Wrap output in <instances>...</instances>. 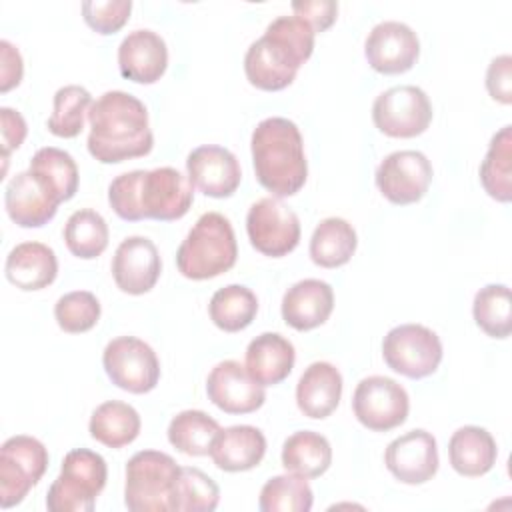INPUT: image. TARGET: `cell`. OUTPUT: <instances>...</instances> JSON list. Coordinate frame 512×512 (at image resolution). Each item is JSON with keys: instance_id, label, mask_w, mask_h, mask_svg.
<instances>
[{"instance_id": "obj_20", "label": "cell", "mask_w": 512, "mask_h": 512, "mask_svg": "<svg viewBox=\"0 0 512 512\" xmlns=\"http://www.w3.org/2000/svg\"><path fill=\"white\" fill-rule=\"evenodd\" d=\"M4 206L14 224L40 228L56 216L60 202L36 174L24 170L6 184Z\"/></svg>"}, {"instance_id": "obj_43", "label": "cell", "mask_w": 512, "mask_h": 512, "mask_svg": "<svg viewBox=\"0 0 512 512\" xmlns=\"http://www.w3.org/2000/svg\"><path fill=\"white\" fill-rule=\"evenodd\" d=\"M294 16L306 20L314 32L328 30L338 16V2L334 0H304V2H292Z\"/></svg>"}, {"instance_id": "obj_34", "label": "cell", "mask_w": 512, "mask_h": 512, "mask_svg": "<svg viewBox=\"0 0 512 512\" xmlns=\"http://www.w3.org/2000/svg\"><path fill=\"white\" fill-rule=\"evenodd\" d=\"M220 424L202 410H182L168 424V442L182 454L206 456Z\"/></svg>"}, {"instance_id": "obj_33", "label": "cell", "mask_w": 512, "mask_h": 512, "mask_svg": "<svg viewBox=\"0 0 512 512\" xmlns=\"http://www.w3.org/2000/svg\"><path fill=\"white\" fill-rule=\"evenodd\" d=\"M208 314L216 328L224 332H240L256 318L258 298L242 284H228L212 294Z\"/></svg>"}, {"instance_id": "obj_2", "label": "cell", "mask_w": 512, "mask_h": 512, "mask_svg": "<svg viewBox=\"0 0 512 512\" xmlns=\"http://www.w3.org/2000/svg\"><path fill=\"white\" fill-rule=\"evenodd\" d=\"M108 202L116 216L126 222L144 218L172 222L192 208L194 186L188 176L172 166L130 170L110 182Z\"/></svg>"}, {"instance_id": "obj_40", "label": "cell", "mask_w": 512, "mask_h": 512, "mask_svg": "<svg viewBox=\"0 0 512 512\" xmlns=\"http://www.w3.org/2000/svg\"><path fill=\"white\" fill-rule=\"evenodd\" d=\"M100 302L88 290H74L60 296L54 304V318L68 334H82L96 326L100 320Z\"/></svg>"}, {"instance_id": "obj_23", "label": "cell", "mask_w": 512, "mask_h": 512, "mask_svg": "<svg viewBox=\"0 0 512 512\" xmlns=\"http://www.w3.org/2000/svg\"><path fill=\"white\" fill-rule=\"evenodd\" d=\"M266 454V436L250 424L220 430L212 442L210 458L224 472H246L256 468Z\"/></svg>"}, {"instance_id": "obj_31", "label": "cell", "mask_w": 512, "mask_h": 512, "mask_svg": "<svg viewBox=\"0 0 512 512\" xmlns=\"http://www.w3.org/2000/svg\"><path fill=\"white\" fill-rule=\"evenodd\" d=\"M480 184L484 192L498 200L510 202L512 198V126H502L490 140L486 156L480 164Z\"/></svg>"}, {"instance_id": "obj_5", "label": "cell", "mask_w": 512, "mask_h": 512, "mask_svg": "<svg viewBox=\"0 0 512 512\" xmlns=\"http://www.w3.org/2000/svg\"><path fill=\"white\" fill-rule=\"evenodd\" d=\"M238 258L236 234L220 212L202 214L176 252V266L184 278L208 280L228 272Z\"/></svg>"}, {"instance_id": "obj_37", "label": "cell", "mask_w": 512, "mask_h": 512, "mask_svg": "<svg viewBox=\"0 0 512 512\" xmlns=\"http://www.w3.org/2000/svg\"><path fill=\"white\" fill-rule=\"evenodd\" d=\"M220 502L218 484L200 468L180 466L170 496L172 512H212Z\"/></svg>"}, {"instance_id": "obj_27", "label": "cell", "mask_w": 512, "mask_h": 512, "mask_svg": "<svg viewBox=\"0 0 512 512\" xmlns=\"http://www.w3.org/2000/svg\"><path fill=\"white\" fill-rule=\"evenodd\" d=\"M450 466L466 478H478L488 474L498 458L496 440L486 428L462 426L448 442Z\"/></svg>"}, {"instance_id": "obj_42", "label": "cell", "mask_w": 512, "mask_h": 512, "mask_svg": "<svg viewBox=\"0 0 512 512\" xmlns=\"http://www.w3.org/2000/svg\"><path fill=\"white\" fill-rule=\"evenodd\" d=\"M486 90L492 100L500 104L512 102V58L508 54L496 56L486 70Z\"/></svg>"}, {"instance_id": "obj_39", "label": "cell", "mask_w": 512, "mask_h": 512, "mask_svg": "<svg viewBox=\"0 0 512 512\" xmlns=\"http://www.w3.org/2000/svg\"><path fill=\"white\" fill-rule=\"evenodd\" d=\"M312 504L314 494L308 480L294 472L272 476L258 498L262 512H308Z\"/></svg>"}, {"instance_id": "obj_35", "label": "cell", "mask_w": 512, "mask_h": 512, "mask_svg": "<svg viewBox=\"0 0 512 512\" xmlns=\"http://www.w3.org/2000/svg\"><path fill=\"white\" fill-rule=\"evenodd\" d=\"M108 224L102 214L90 208L76 210L70 214L64 226V242L70 254L82 260H92L100 256L108 246Z\"/></svg>"}, {"instance_id": "obj_12", "label": "cell", "mask_w": 512, "mask_h": 512, "mask_svg": "<svg viewBox=\"0 0 512 512\" xmlns=\"http://www.w3.org/2000/svg\"><path fill=\"white\" fill-rule=\"evenodd\" d=\"M356 420L372 432H388L406 422L410 398L402 384L388 376L362 378L352 396Z\"/></svg>"}, {"instance_id": "obj_24", "label": "cell", "mask_w": 512, "mask_h": 512, "mask_svg": "<svg viewBox=\"0 0 512 512\" xmlns=\"http://www.w3.org/2000/svg\"><path fill=\"white\" fill-rule=\"evenodd\" d=\"M342 398V374L330 362H312L296 384L298 410L312 418L322 420L330 416Z\"/></svg>"}, {"instance_id": "obj_14", "label": "cell", "mask_w": 512, "mask_h": 512, "mask_svg": "<svg viewBox=\"0 0 512 512\" xmlns=\"http://www.w3.org/2000/svg\"><path fill=\"white\" fill-rule=\"evenodd\" d=\"M434 170L420 150H396L376 168L374 180L380 194L398 206L422 200L430 188Z\"/></svg>"}, {"instance_id": "obj_21", "label": "cell", "mask_w": 512, "mask_h": 512, "mask_svg": "<svg viewBox=\"0 0 512 512\" xmlns=\"http://www.w3.org/2000/svg\"><path fill=\"white\" fill-rule=\"evenodd\" d=\"M118 68L126 80L154 84L168 68V48L160 34L148 28L132 30L118 46Z\"/></svg>"}, {"instance_id": "obj_38", "label": "cell", "mask_w": 512, "mask_h": 512, "mask_svg": "<svg viewBox=\"0 0 512 512\" xmlns=\"http://www.w3.org/2000/svg\"><path fill=\"white\" fill-rule=\"evenodd\" d=\"M92 94L78 84H68L56 90L52 114L46 122L48 130L58 138H76L92 106Z\"/></svg>"}, {"instance_id": "obj_45", "label": "cell", "mask_w": 512, "mask_h": 512, "mask_svg": "<svg viewBox=\"0 0 512 512\" xmlns=\"http://www.w3.org/2000/svg\"><path fill=\"white\" fill-rule=\"evenodd\" d=\"M0 92H8L14 86H18L22 82V74H24V62L22 56L18 52V48L8 42V40H0Z\"/></svg>"}, {"instance_id": "obj_10", "label": "cell", "mask_w": 512, "mask_h": 512, "mask_svg": "<svg viewBox=\"0 0 512 512\" xmlns=\"http://www.w3.org/2000/svg\"><path fill=\"white\" fill-rule=\"evenodd\" d=\"M374 126L390 138H414L432 122V104L426 92L412 84L384 90L372 104Z\"/></svg>"}, {"instance_id": "obj_18", "label": "cell", "mask_w": 512, "mask_h": 512, "mask_svg": "<svg viewBox=\"0 0 512 512\" xmlns=\"http://www.w3.org/2000/svg\"><path fill=\"white\" fill-rule=\"evenodd\" d=\"M162 272V260L156 244L146 236H128L112 258V278L116 286L132 296L150 292Z\"/></svg>"}, {"instance_id": "obj_15", "label": "cell", "mask_w": 512, "mask_h": 512, "mask_svg": "<svg viewBox=\"0 0 512 512\" xmlns=\"http://www.w3.org/2000/svg\"><path fill=\"white\" fill-rule=\"evenodd\" d=\"M364 56L380 74H402L416 64L420 56V40L408 24L384 20L368 32Z\"/></svg>"}, {"instance_id": "obj_6", "label": "cell", "mask_w": 512, "mask_h": 512, "mask_svg": "<svg viewBox=\"0 0 512 512\" xmlns=\"http://www.w3.org/2000/svg\"><path fill=\"white\" fill-rule=\"evenodd\" d=\"M108 480L106 460L88 448L70 450L46 494L50 512H92Z\"/></svg>"}, {"instance_id": "obj_36", "label": "cell", "mask_w": 512, "mask_h": 512, "mask_svg": "<svg viewBox=\"0 0 512 512\" xmlns=\"http://www.w3.org/2000/svg\"><path fill=\"white\" fill-rule=\"evenodd\" d=\"M476 326L490 338H508L512 332V300L506 284H486L472 302Z\"/></svg>"}, {"instance_id": "obj_11", "label": "cell", "mask_w": 512, "mask_h": 512, "mask_svg": "<svg viewBox=\"0 0 512 512\" xmlns=\"http://www.w3.org/2000/svg\"><path fill=\"white\" fill-rule=\"evenodd\" d=\"M102 366L118 388L146 394L160 380V362L150 344L136 336H118L102 352Z\"/></svg>"}, {"instance_id": "obj_8", "label": "cell", "mask_w": 512, "mask_h": 512, "mask_svg": "<svg viewBox=\"0 0 512 512\" xmlns=\"http://www.w3.org/2000/svg\"><path fill=\"white\" fill-rule=\"evenodd\" d=\"M48 468L46 446L26 434L10 436L0 448V506L20 504Z\"/></svg>"}, {"instance_id": "obj_30", "label": "cell", "mask_w": 512, "mask_h": 512, "mask_svg": "<svg viewBox=\"0 0 512 512\" xmlns=\"http://www.w3.org/2000/svg\"><path fill=\"white\" fill-rule=\"evenodd\" d=\"M280 458L286 472L318 478L332 464V446L320 432L298 430L284 440Z\"/></svg>"}, {"instance_id": "obj_13", "label": "cell", "mask_w": 512, "mask_h": 512, "mask_svg": "<svg viewBox=\"0 0 512 512\" xmlns=\"http://www.w3.org/2000/svg\"><path fill=\"white\" fill-rule=\"evenodd\" d=\"M250 244L264 256L282 258L300 242V220L280 198L266 196L256 200L246 214Z\"/></svg>"}, {"instance_id": "obj_25", "label": "cell", "mask_w": 512, "mask_h": 512, "mask_svg": "<svg viewBox=\"0 0 512 512\" xmlns=\"http://www.w3.org/2000/svg\"><path fill=\"white\" fill-rule=\"evenodd\" d=\"M4 274L8 282L20 290H42L56 280L58 258L48 244L34 240L22 242L8 252Z\"/></svg>"}, {"instance_id": "obj_19", "label": "cell", "mask_w": 512, "mask_h": 512, "mask_svg": "<svg viewBox=\"0 0 512 512\" xmlns=\"http://www.w3.org/2000/svg\"><path fill=\"white\" fill-rule=\"evenodd\" d=\"M186 172L192 186L210 198L232 196L242 180L238 158L216 144L194 148L186 158Z\"/></svg>"}, {"instance_id": "obj_29", "label": "cell", "mask_w": 512, "mask_h": 512, "mask_svg": "<svg viewBox=\"0 0 512 512\" xmlns=\"http://www.w3.org/2000/svg\"><path fill=\"white\" fill-rule=\"evenodd\" d=\"M140 428L142 420L136 408L120 400H108L96 406L88 422L90 436L108 448L132 444L138 438Z\"/></svg>"}, {"instance_id": "obj_44", "label": "cell", "mask_w": 512, "mask_h": 512, "mask_svg": "<svg viewBox=\"0 0 512 512\" xmlns=\"http://www.w3.org/2000/svg\"><path fill=\"white\" fill-rule=\"evenodd\" d=\"M0 122H2V158L8 160V154L22 146L28 126L24 116L8 106L0 108Z\"/></svg>"}, {"instance_id": "obj_7", "label": "cell", "mask_w": 512, "mask_h": 512, "mask_svg": "<svg viewBox=\"0 0 512 512\" xmlns=\"http://www.w3.org/2000/svg\"><path fill=\"white\" fill-rule=\"evenodd\" d=\"M180 474L176 460L160 450H140L126 462L124 504L132 512H170V496Z\"/></svg>"}, {"instance_id": "obj_22", "label": "cell", "mask_w": 512, "mask_h": 512, "mask_svg": "<svg viewBox=\"0 0 512 512\" xmlns=\"http://www.w3.org/2000/svg\"><path fill=\"white\" fill-rule=\"evenodd\" d=\"M332 308V286L318 278H304L292 284L282 296V318L290 328L298 332H306L324 324L332 314Z\"/></svg>"}, {"instance_id": "obj_32", "label": "cell", "mask_w": 512, "mask_h": 512, "mask_svg": "<svg viewBox=\"0 0 512 512\" xmlns=\"http://www.w3.org/2000/svg\"><path fill=\"white\" fill-rule=\"evenodd\" d=\"M28 170L46 184V188L56 196L60 204L74 198V194L78 192V166L74 158L62 148L44 146L36 150Z\"/></svg>"}, {"instance_id": "obj_17", "label": "cell", "mask_w": 512, "mask_h": 512, "mask_svg": "<svg viewBox=\"0 0 512 512\" xmlns=\"http://www.w3.org/2000/svg\"><path fill=\"white\" fill-rule=\"evenodd\" d=\"M206 394L210 402L226 414L256 412L266 400L264 386L258 384L238 360H222L210 370Z\"/></svg>"}, {"instance_id": "obj_26", "label": "cell", "mask_w": 512, "mask_h": 512, "mask_svg": "<svg viewBox=\"0 0 512 512\" xmlns=\"http://www.w3.org/2000/svg\"><path fill=\"white\" fill-rule=\"evenodd\" d=\"M296 362L294 344L278 332H262L246 348V370L262 386L284 382Z\"/></svg>"}, {"instance_id": "obj_41", "label": "cell", "mask_w": 512, "mask_h": 512, "mask_svg": "<svg viewBox=\"0 0 512 512\" xmlns=\"http://www.w3.org/2000/svg\"><path fill=\"white\" fill-rule=\"evenodd\" d=\"M130 0H86L82 2L84 22L98 34L118 32L130 18Z\"/></svg>"}, {"instance_id": "obj_16", "label": "cell", "mask_w": 512, "mask_h": 512, "mask_svg": "<svg viewBox=\"0 0 512 512\" xmlns=\"http://www.w3.org/2000/svg\"><path fill=\"white\" fill-rule=\"evenodd\" d=\"M388 472L402 484H424L438 472V444L436 438L422 430H410L394 438L384 452Z\"/></svg>"}, {"instance_id": "obj_9", "label": "cell", "mask_w": 512, "mask_h": 512, "mask_svg": "<svg viewBox=\"0 0 512 512\" xmlns=\"http://www.w3.org/2000/svg\"><path fill=\"white\" fill-rule=\"evenodd\" d=\"M382 356L390 370L420 380L438 370L442 362V342L428 326L400 324L384 336Z\"/></svg>"}, {"instance_id": "obj_3", "label": "cell", "mask_w": 512, "mask_h": 512, "mask_svg": "<svg viewBox=\"0 0 512 512\" xmlns=\"http://www.w3.org/2000/svg\"><path fill=\"white\" fill-rule=\"evenodd\" d=\"M314 28L298 16H278L254 40L244 56V72L252 86L278 92L290 86L298 68L314 52Z\"/></svg>"}, {"instance_id": "obj_28", "label": "cell", "mask_w": 512, "mask_h": 512, "mask_svg": "<svg viewBox=\"0 0 512 512\" xmlns=\"http://www.w3.org/2000/svg\"><path fill=\"white\" fill-rule=\"evenodd\" d=\"M358 246L354 226L338 216L324 218L312 232L310 258L320 268H340L348 264Z\"/></svg>"}, {"instance_id": "obj_1", "label": "cell", "mask_w": 512, "mask_h": 512, "mask_svg": "<svg viewBox=\"0 0 512 512\" xmlns=\"http://www.w3.org/2000/svg\"><path fill=\"white\" fill-rule=\"evenodd\" d=\"M88 152L102 164H120L152 152L154 136L142 100L124 92H104L88 112Z\"/></svg>"}, {"instance_id": "obj_4", "label": "cell", "mask_w": 512, "mask_h": 512, "mask_svg": "<svg viewBox=\"0 0 512 512\" xmlns=\"http://www.w3.org/2000/svg\"><path fill=\"white\" fill-rule=\"evenodd\" d=\"M252 166L258 182L276 198L294 196L308 178L304 140L298 126L282 116L256 124L250 140Z\"/></svg>"}]
</instances>
